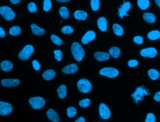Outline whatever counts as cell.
<instances>
[{
  "label": "cell",
  "instance_id": "obj_1",
  "mask_svg": "<svg viewBox=\"0 0 160 122\" xmlns=\"http://www.w3.org/2000/svg\"><path fill=\"white\" fill-rule=\"evenodd\" d=\"M71 52L74 59L80 62L85 56V52L82 46L77 42H74L71 45Z\"/></svg>",
  "mask_w": 160,
  "mask_h": 122
},
{
  "label": "cell",
  "instance_id": "obj_2",
  "mask_svg": "<svg viewBox=\"0 0 160 122\" xmlns=\"http://www.w3.org/2000/svg\"><path fill=\"white\" fill-rule=\"evenodd\" d=\"M150 93H148V90L142 85L136 88L135 91L132 93L131 97L134 99V102L136 104L139 101H141L144 98V95H149Z\"/></svg>",
  "mask_w": 160,
  "mask_h": 122
},
{
  "label": "cell",
  "instance_id": "obj_3",
  "mask_svg": "<svg viewBox=\"0 0 160 122\" xmlns=\"http://www.w3.org/2000/svg\"><path fill=\"white\" fill-rule=\"evenodd\" d=\"M77 87L79 90L83 93H88L92 88L91 84L87 79H81L77 82Z\"/></svg>",
  "mask_w": 160,
  "mask_h": 122
},
{
  "label": "cell",
  "instance_id": "obj_4",
  "mask_svg": "<svg viewBox=\"0 0 160 122\" xmlns=\"http://www.w3.org/2000/svg\"><path fill=\"white\" fill-rule=\"evenodd\" d=\"M0 14L6 20H11L15 17V13L9 7H1L0 8Z\"/></svg>",
  "mask_w": 160,
  "mask_h": 122
},
{
  "label": "cell",
  "instance_id": "obj_5",
  "mask_svg": "<svg viewBox=\"0 0 160 122\" xmlns=\"http://www.w3.org/2000/svg\"><path fill=\"white\" fill-rule=\"evenodd\" d=\"M34 52L32 46L27 45L24 47L23 50L19 53L18 58L21 60H27Z\"/></svg>",
  "mask_w": 160,
  "mask_h": 122
},
{
  "label": "cell",
  "instance_id": "obj_6",
  "mask_svg": "<svg viewBox=\"0 0 160 122\" xmlns=\"http://www.w3.org/2000/svg\"><path fill=\"white\" fill-rule=\"evenodd\" d=\"M100 74L101 75L106 76L110 79L116 78L119 74V71L116 69L111 67H106L100 70Z\"/></svg>",
  "mask_w": 160,
  "mask_h": 122
},
{
  "label": "cell",
  "instance_id": "obj_7",
  "mask_svg": "<svg viewBox=\"0 0 160 122\" xmlns=\"http://www.w3.org/2000/svg\"><path fill=\"white\" fill-rule=\"evenodd\" d=\"M29 103L30 104L32 108L34 109H40L45 105V100L41 97H36L32 98L29 100Z\"/></svg>",
  "mask_w": 160,
  "mask_h": 122
},
{
  "label": "cell",
  "instance_id": "obj_8",
  "mask_svg": "<svg viewBox=\"0 0 160 122\" xmlns=\"http://www.w3.org/2000/svg\"><path fill=\"white\" fill-rule=\"evenodd\" d=\"M132 5L130 2H126L125 1H124V3L120 7L118 8V13H117V15L119 16L121 19H122L124 16H129V15L127 14V12L129 11Z\"/></svg>",
  "mask_w": 160,
  "mask_h": 122
},
{
  "label": "cell",
  "instance_id": "obj_9",
  "mask_svg": "<svg viewBox=\"0 0 160 122\" xmlns=\"http://www.w3.org/2000/svg\"><path fill=\"white\" fill-rule=\"evenodd\" d=\"M100 117L103 119H108L111 116V112L109 108L105 104L101 103L99 106Z\"/></svg>",
  "mask_w": 160,
  "mask_h": 122
},
{
  "label": "cell",
  "instance_id": "obj_10",
  "mask_svg": "<svg viewBox=\"0 0 160 122\" xmlns=\"http://www.w3.org/2000/svg\"><path fill=\"white\" fill-rule=\"evenodd\" d=\"M12 111V106L9 103L0 102V114L2 116L10 114Z\"/></svg>",
  "mask_w": 160,
  "mask_h": 122
},
{
  "label": "cell",
  "instance_id": "obj_11",
  "mask_svg": "<svg viewBox=\"0 0 160 122\" xmlns=\"http://www.w3.org/2000/svg\"><path fill=\"white\" fill-rule=\"evenodd\" d=\"M140 53L141 55L143 57L154 58L157 55V51L155 48H149L143 49Z\"/></svg>",
  "mask_w": 160,
  "mask_h": 122
},
{
  "label": "cell",
  "instance_id": "obj_12",
  "mask_svg": "<svg viewBox=\"0 0 160 122\" xmlns=\"http://www.w3.org/2000/svg\"><path fill=\"white\" fill-rule=\"evenodd\" d=\"M1 83L4 87L10 88L19 85L20 81L18 79H4L2 80Z\"/></svg>",
  "mask_w": 160,
  "mask_h": 122
},
{
  "label": "cell",
  "instance_id": "obj_13",
  "mask_svg": "<svg viewBox=\"0 0 160 122\" xmlns=\"http://www.w3.org/2000/svg\"><path fill=\"white\" fill-rule=\"evenodd\" d=\"M95 38V34L92 31H89L86 33L82 38V42L84 44H87L88 43L94 40Z\"/></svg>",
  "mask_w": 160,
  "mask_h": 122
},
{
  "label": "cell",
  "instance_id": "obj_14",
  "mask_svg": "<svg viewBox=\"0 0 160 122\" xmlns=\"http://www.w3.org/2000/svg\"><path fill=\"white\" fill-rule=\"evenodd\" d=\"M77 70H78L77 65L76 64H72L64 67L62 69V71L67 74H71L76 73Z\"/></svg>",
  "mask_w": 160,
  "mask_h": 122
},
{
  "label": "cell",
  "instance_id": "obj_15",
  "mask_svg": "<svg viewBox=\"0 0 160 122\" xmlns=\"http://www.w3.org/2000/svg\"><path fill=\"white\" fill-rule=\"evenodd\" d=\"M110 54L103 52H97L95 53V58L100 62H102L109 60L110 58Z\"/></svg>",
  "mask_w": 160,
  "mask_h": 122
},
{
  "label": "cell",
  "instance_id": "obj_16",
  "mask_svg": "<svg viewBox=\"0 0 160 122\" xmlns=\"http://www.w3.org/2000/svg\"><path fill=\"white\" fill-rule=\"evenodd\" d=\"M47 118L51 121L54 122H58L60 121V118L56 112L53 109H49L47 112Z\"/></svg>",
  "mask_w": 160,
  "mask_h": 122
},
{
  "label": "cell",
  "instance_id": "obj_17",
  "mask_svg": "<svg viewBox=\"0 0 160 122\" xmlns=\"http://www.w3.org/2000/svg\"><path fill=\"white\" fill-rule=\"evenodd\" d=\"M98 28L102 31H106L107 30V21L105 17H101L97 21Z\"/></svg>",
  "mask_w": 160,
  "mask_h": 122
},
{
  "label": "cell",
  "instance_id": "obj_18",
  "mask_svg": "<svg viewBox=\"0 0 160 122\" xmlns=\"http://www.w3.org/2000/svg\"><path fill=\"white\" fill-rule=\"evenodd\" d=\"M31 28L32 33L36 35H42L45 33V30L44 29L39 27L35 24H32L31 26Z\"/></svg>",
  "mask_w": 160,
  "mask_h": 122
},
{
  "label": "cell",
  "instance_id": "obj_19",
  "mask_svg": "<svg viewBox=\"0 0 160 122\" xmlns=\"http://www.w3.org/2000/svg\"><path fill=\"white\" fill-rule=\"evenodd\" d=\"M74 16L76 19L79 20H85L87 19V14L85 11L78 10L74 12Z\"/></svg>",
  "mask_w": 160,
  "mask_h": 122
},
{
  "label": "cell",
  "instance_id": "obj_20",
  "mask_svg": "<svg viewBox=\"0 0 160 122\" xmlns=\"http://www.w3.org/2000/svg\"><path fill=\"white\" fill-rule=\"evenodd\" d=\"M1 67L3 71L8 72L12 69L13 64L9 61H4L1 64Z\"/></svg>",
  "mask_w": 160,
  "mask_h": 122
},
{
  "label": "cell",
  "instance_id": "obj_21",
  "mask_svg": "<svg viewBox=\"0 0 160 122\" xmlns=\"http://www.w3.org/2000/svg\"><path fill=\"white\" fill-rule=\"evenodd\" d=\"M55 76H56V73L53 70H48L45 71L42 74L43 79L47 81L52 79Z\"/></svg>",
  "mask_w": 160,
  "mask_h": 122
},
{
  "label": "cell",
  "instance_id": "obj_22",
  "mask_svg": "<svg viewBox=\"0 0 160 122\" xmlns=\"http://www.w3.org/2000/svg\"><path fill=\"white\" fill-rule=\"evenodd\" d=\"M143 19L148 23H154L156 21L155 16L153 13H145L143 14Z\"/></svg>",
  "mask_w": 160,
  "mask_h": 122
},
{
  "label": "cell",
  "instance_id": "obj_23",
  "mask_svg": "<svg viewBox=\"0 0 160 122\" xmlns=\"http://www.w3.org/2000/svg\"><path fill=\"white\" fill-rule=\"evenodd\" d=\"M109 54L114 58H117L120 55V49L117 47L113 46L109 50Z\"/></svg>",
  "mask_w": 160,
  "mask_h": 122
},
{
  "label": "cell",
  "instance_id": "obj_24",
  "mask_svg": "<svg viewBox=\"0 0 160 122\" xmlns=\"http://www.w3.org/2000/svg\"><path fill=\"white\" fill-rule=\"evenodd\" d=\"M58 97L61 99H64L66 96L67 88L65 85H62L57 90Z\"/></svg>",
  "mask_w": 160,
  "mask_h": 122
},
{
  "label": "cell",
  "instance_id": "obj_25",
  "mask_svg": "<svg viewBox=\"0 0 160 122\" xmlns=\"http://www.w3.org/2000/svg\"><path fill=\"white\" fill-rule=\"evenodd\" d=\"M113 30L114 33L116 35L121 36L124 34V29L120 25L115 24L113 25Z\"/></svg>",
  "mask_w": 160,
  "mask_h": 122
},
{
  "label": "cell",
  "instance_id": "obj_26",
  "mask_svg": "<svg viewBox=\"0 0 160 122\" xmlns=\"http://www.w3.org/2000/svg\"><path fill=\"white\" fill-rule=\"evenodd\" d=\"M137 5L142 10H146L150 5L149 0H137Z\"/></svg>",
  "mask_w": 160,
  "mask_h": 122
},
{
  "label": "cell",
  "instance_id": "obj_27",
  "mask_svg": "<svg viewBox=\"0 0 160 122\" xmlns=\"http://www.w3.org/2000/svg\"><path fill=\"white\" fill-rule=\"evenodd\" d=\"M148 76L152 80H157L160 76L159 71L155 69H150L148 71Z\"/></svg>",
  "mask_w": 160,
  "mask_h": 122
},
{
  "label": "cell",
  "instance_id": "obj_28",
  "mask_svg": "<svg viewBox=\"0 0 160 122\" xmlns=\"http://www.w3.org/2000/svg\"><path fill=\"white\" fill-rule=\"evenodd\" d=\"M148 39L150 40H158L160 37V32L159 31L155 30L150 31L147 34Z\"/></svg>",
  "mask_w": 160,
  "mask_h": 122
},
{
  "label": "cell",
  "instance_id": "obj_29",
  "mask_svg": "<svg viewBox=\"0 0 160 122\" xmlns=\"http://www.w3.org/2000/svg\"><path fill=\"white\" fill-rule=\"evenodd\" d=\"M59 14L62 18L67 19L69 16V12L68 9L65 7H62L59 10Z\"/></svg>",
  "mask_w": 160,
  "mask_h": 122
},
{
  "label": "cell",
  "instance_id": "obj_30",
  "mask_svg": "<svg viewBox=\"0 0 160 122\" xmlns=\"http://www.w3.org/2000/svg\"><path fill=\"white\" fill-rule=\"evenodd\" d=\"M21 33V29L19 26H14L10 29L9 33L11 35L17 36Z\"/></svg>",
  "mask_w": 160,
  "mask_h": 122
},
{
  "label": "cell",
  "instance_id": "obj_31",
  "mask_svg": "<svg viewBox=\"0 0 160 122\" xmlns=\"http://www.w3.org/2000/svg\"><path fill=\"white\" fill-rule=\"evenodd\" d=\"M100 2L99 0H91V6L92 10L97 11L100 8Z\"/></svg>",
  "mask_w": 160,
  "mask_h": 122
},
{
  "label": "cell",
  "instance_id": "obj_32",
  "mask_svg": "<svg viewBox=\"0 0 160 122\" xmlns=\"http://www.w3.org/2000/svg\"><path fill=\"white\" fill-rule=\"evenodd\" d=\"M51 40L54 44L57 45L61 46L62 44V41L61 39L57 36L56 35H52L51 36Z\"/></svg>",
  "mask_w": 160,
  "mask_h": 122
},
{
  "label": "cell",
  "instance_id": "obj_33",
  "mask_svg": "<svg viewBox=\"0 0 160 122\" xmlns=\"http://www.w3.org/2000/svg\"><path fill=\"white\" fill-rule=\"evenodd\" d=\"M67 116L69 118H73V117H75L76 115V109L73 108V107H69L67 109Z\"/></svg>",
  "mask_w": 160,
  "mask_h": 122
},
{
  "label": "cell",
  "instance_id": "obj_34",
  "mask_svg": "<svg viewBox=\"0 0 160 122\" xmlns=\"http://www.w3.org/2000/svg\"><path fill=\"white\" fill-rule=\"evenodd\" d=\"M52 3L50 0H44L43 3V10L46 12H48L51 9Z\"/></svg>",
  "mask_w": 160,
  "mask_h": 122
},
{
  "label": "cell",
  "instance_id": "obj_35",
  "mask_svg": "<svg viewBox=\"0 0 160 122\" xmlns=\"http://www.w3.org/2000/svg\"><path fill=\"white\" fill-rule=\"evenodd\" d=\"M91 101L89 99L82 100L79 102V105L82 108H87L90 104Z\"/></svg>",
  "mask_w": 160,
  "mask_h": 122
},
{
  "label": "cell",
  "instance_id": "obj_36",
  "mask_svg": "<svg viewBox=\"0 0 160 122\" xmlns=\"http://www.w3.org/2000/svg\"><path fill=\"white\" fill-rule=\"evenodd\" d=\"M62 33L64 34H71L73 33L74 30L70 26H65L61 29Z\"/></svg>",
  "mask_w": 160,
  "mask_h": 122
},
{
  "label": "cell",
  "instance_id": "obj_37",
  "mask_svg": "<svg viewBox=\"0 0 160 122\" xmlns=\"http://www.w3.org/2000/svg\"><path fill=\"white\" fill-rule=\"evenodd\" d=\"M54 53L55 55V59L57 60V61L60 62L62 60L63 54L60 50H54Z\"/></svg>",
  "mask_w": 160,
  "mask_h": 122
},
{
  "label": "cell",
  "instance_id": "obj_38",
  "mask_svg": "<svg viewBox=\"0 0 160 122\" xmlns=\"http://www.w3.org/2000/svg\"><path fill=\"white\" fill-rule=\"evenodd\" d=\"M28 9L31 13H35L36 12L37 10L36 5L34 2H31L28 4Z\"/></svg>",
  "mask_w": 160,
  "mask_h": 122
},
{
  "label": "cell",
  "instance_id": "obj_39",
  "mask_svg": "<svg viewBox=\"0 0 160 122\" xmlns=\"http://www.w3.org/2000/svg\"><path fill=\"white\" fill-rule=\"evenodd\" d=\"M156 121L155 117L153 114L148 113L146 116V119L145 120L146 122H155Z\"/></svg>",
  "mask_w": 160,
  "mask_h": 122
},
{
  "label": "cell",
  "instance_id": "obj_40",
  "mask_svg": "<svg viewBox=\"0 0 160 122\" xmlns=\"http://www.w3.org/2000/svg\"><path fill=\"white\" fill-rule=\"evenodd\" d=\"M133 41L136 43L137 44L141 45L142 44L143 42V39L141 36H135L133 38Z\"/></svg>",
  "mask_w": 160,
  "mask_h": 122
},
{
  "label": "cell",
  "instance_id": "obj_41",
  "mask_svg": "<svg viewBox=\"0 0 160 122\" xmlns=\"http://www.w3.org/2000/svg\"><path fill=\"white\" fill-rule=\"evenodd\" d=\"M138 64H139L138 61L136 60H129L128 62V66L131 68L136 67L138 65Z\"/></svg>",
  "mask_w": 160,
  "mask_h": 122
},
{
  "label": "cell",
  "instance_id": "obj_42",
  "mask_svg": "<svg viewBox=\"0 0 160 122\" xmlns=\"http://www.w3.org/2000/svg\"><path fill=\"white\" fill-rule=\"evenodd\" d=\"M32 65H33V68L35 70H39L41 68V66L40 64L38 63V61L37 60H33L32 62Z\"/></svg>",
  "mask_w": 160,
  "mask_h": 122
},
{
  "label": "cell",
  "instance_id": "obj_43",
  "mask_svg": "<svg viewBox=\"0 0 160 122\" xmlns=\"http://www.w3.org/2000/svg\"><path fill=\"white\" fill-rule=\"evenodd\" d=\"M154 99L156 102H160V92H158L156 93L154 97Z\"/></svg>",
  "mask_w": 160,
  "mask_h": 122
},
{
  "label": "cell",
  "instance_id": "obj_44",
  "mask_svg": "<svg viewBox=\"0 0 160 122\" xmlns=\"http://www.w3.org/2000/svg\"><path fill=\"white\" fill-rule=\"evenodd\" d=\"M5 36V31L2 27L0 28V37L1 38H4Z\"/></svg>",
  "mask_w": 160,
  "mask_h": 122
},
{
  "label": "cell",
  "instance_id": "obj_45",
  "mask_svg": "<svg viewBox=\"0 0 160 122\" xmlns=\"http://www.w3.org/2000/svg\"><path fill=\"white\" fill-rule=\"evenodd\" d=\"M76 122H86V120H85V118H84L83 117H80V118H79L76 121H75Z\"/></svg>",
  "mask_w": 160,
  "mask_h": 122
},
{
  "label": "cell",
  "instance_id": "obj_46",
  "mask_svg": "<svg viewBox=\"0 0 160 122\" xmlns=\"http://www.w3.org/2000/svg\"><path fill=\"white\" fill-rule=\"evenodd\" d=\"M20 1V0H10L11 3L13 4H17V3H19Z\"/></svg>",
  "mask_w": 160,
  "mask_h": 122
},
{
  "label": "cell",
  "instance_id": "obj_47",
  "mask_svg": "<svg viewBox=\"0 0 160 122\" xmlns=\"http://www.w3.org/2000/svg\"><path fill=\"white\" fill-rule=\"evenodd\" d=\"M155 2L157 6L160 8V0H155Z\"/></svg>",
  "mask_w": 160,
  "mask_h": 122
},
{
  "label": "cell",
  "instance_id": "obj_48",
  "mask_svg": "<svg viewBox=\"0 0 160 122\" xmlns=\"http://www.w3.org/2000/svg\"><path fill=\"white\" fill-rule=\"evenodd\" d=\"M57 1H59V2H62V3H64V2H67L68 1H70V0H56Z\"/></svg>",
  "mask_w": 160,
  "mask_h": 122
}]
</instances>
